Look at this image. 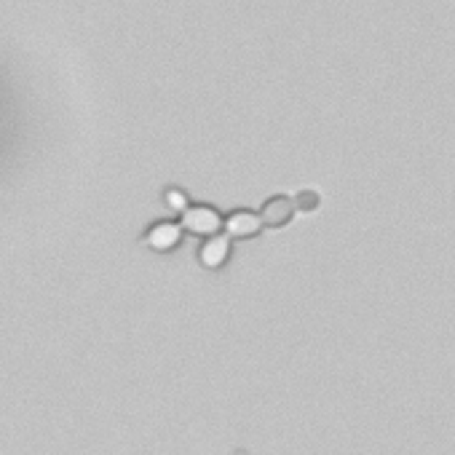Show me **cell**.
<instances>
[{"instance_id":"cell-7","label":"cell","mask_w":455,"mask_h":455,"mask_svg":"<svg viewBox=\"0 0 455 455\" xmlns=\"http://www.w3.org/2000/svg\"><path fill=\"white\" fill-rule=\"evenodd\" d=\"M169 201H172V206H177V209H182V206H185V198H182L177 190H172V193H169Z\"/></svg>"},{"instance_id":"cell-2","label":"cell","mask_w":455,"mask_h":455,"mask_svg":"<svg viewBox=\"0 0 455 455\" xmlns=\"http://www.w3.org/2000/svg\"><path fill=\"white\" fill-rule=\"evenodd\" d=\"M292 217H295V201L287 196L271 198L262 206V214H260L262 227H273V230H279V227H284L287 223H292Z\"/></svg>"},{"instance_id":"cell-1","label":"cell","mask_w":455,"mask_h":455,"mask_svg":"<svg viewBox=\"0 0 455 455\" xmlns=\"http://www.w3.org/2000/svg\"><path fill=\"white\" fill-rule=\"evenodd\" d=\"M182 225L188 227L190 233H196V236H217L223 223H220V214L209 209V206H193V209H185Z\"/></svg>"},{"instance_id":"cell-4","label":"cell","mask_w":455,"mask_h":455,"mask_svg":"<svg viewBox=\"0 0 455 455\" xmlns=\"http://www.w3.org/2000/svg\"><path fill=\"white\" fill-rule=\"evenodd\" d=\"M177 239H180V227L172 225V223H164V225H158L153 230L148 241H150L155 249H172V246L177 244Z\"/></svg>"},{"instance_id":"cell-5","label":"cell","mask_w":455,"mask_h":455,"mask_svg":"<svg viewBox=\"0 0 455 455\" xmlns=\"http://www.w3.org/2000/svg\"><path fill=\"white\" fill-rule=\"evenodd\" d=\"M225 258H227V239H212V241L201 249V260H204L206 265H212V268L214 265H220Z\"/></svg>"},{"instance_id":"cell-6","label":"cell","mask_w":455,"mask_h":455,"mask_svg":"<svg viewBox=\"0 0 455 455\" xmlns=\"http://www.w3.org/2000/svg\"><path fill=\"white\" fill-rule=\"evenodd\" d=\"M295 209H300V212H316L318 193H314V190H300V193L295 196Z\"/></svg>"},{"instance_id":"cell-3","label":"cell","mask_w":455,"mask_h":455,"mask_svg":"<svg viewBox=\"0 0 455 455\" xmlns=\"http://www.w3.org/2000/svg\"><path fill=\"white\" fill-rule=\"evenodd\" d=\"M262 230V220L252 212H239L227 220V233L233 239H255Z\"/></svg>"}]
</instances>
